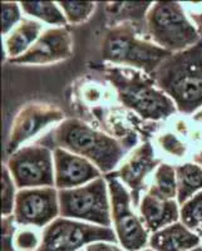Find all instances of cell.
Segmentation results:
<instances>
[{
  "label": "cell",
  "instance_id": "cell-1",
  "mask_svg": "<svg viewBox=\"0 0 202 251\" xmlns=\"http://www.w3.org/2000/svg\"><path fill=\"white\" fill-rule=\"evenodd\" d=\"M150 77L181 113L202 107V40L182 51L171 53Z\"/></svg>",
  "mask_w": 202,
  "mask_h": 251
},
{
  "label": "cell",
  "instance_id": "cell-2",
  "mask_svg": "<svg viewBox=\"0 0 202 251\" xmlns=\"http://www.w3.org/2000/svg\"><path fill=\"white\" fill-rule=\"evenodd\" d=\"M50 145L78 154L97 166L101 172L109 174L121 162L129 146L122 141L93 129L91 126L76 118L63 121L51 131Z\"/></svg>",
  "mask_w": 202,
  "mask_h": 251
},
{
  "label": "cell",
  "instance_id": "cell-3",
  "mask_svg": "<svg viewBox=\"0 0 202 251\" xmlns=\"http://www.w3.org/2000/svg\"><path fill=\"white\" fill-rule=\"evenodd\" d=\"M104 75L121 102L145 120H166L177 111L174 100L157 87L150 75L120 67L105 68Z\"/></svg>",
  "mask_w": 202,
  "mask_h": 251
},
{
  "label": "cell",
  "instance_id": "cell-4",
  "mask_svg": "<svg viewBox=\"0 0 202 251\" xmlns=\"http://www.w3.org/2000/svg\"><path fill=\"white\" fill-rule=\"evenodd\" d=\"M138 28L136 24L122 23L109 29L103 39L102 58L113 64L134 67L151 75L171 53L140 38Z\"/></svg>",
  "mask_w": 202,
  "mask_h": 251
},
{
  "label": "cell",
  "instance_id": "cell-5",
  "mask_svg": "<svg viewBox=\"0 0 202 251\" xmlns=\"http://www.w3.org/2000/svg\"><path fill=\"white\" fill-rule=\"evenodd\" d=\"M145 33L152 43L170 53L182 51L201 42L183 6L177 1H157L146 15Z\"/></svg>",
  "mask_w": 202,
  "mask_h": 251
},
{
  "label": "cell",
  "instance_id": "cell-6",
  "mask_svg": "<svg viewBox=\"0 0 202 251\" xmlns=\"http://www.w3.org/2000/svg\"><path fill=\"white\" fill-rule=\"evenodd\" d=\"M58 196L63 217L88 221L104 227L112 225L108 183L102 177L79 187L59 190Z\"/></svg>",
  "mask_w": 202,
  "mask_h": 251
},
{
  "label": "cell",
  "instance_id": "cell-7",
  "mask_svg": "<svg viewBox=\"0 0 202 251\" xmlns=\"http://www.w3.org/2000/svg\"><path fill=\"white\" fill-rule=\"evenodd\" d=\"M111 227L84 224L59 217L44 228L39 248L35 251H78L83 245L94 243H117Z\"/></svg>",
  "mask_w": 202,
  "mask_h": 251
},
{
  "label": "cell",
  "instance_id": "cell-8",
  "mask_svg": "<svg viewBox=\"0 0 202 251\" xmlns=\"http://www.w3.org/2000/svg\"><path fill=\"white\" fill-rule=\"evenodd\" d=\"M105 181L108 183L117 239L127 251H140L150 241L147 230L132 211L131 194L114 174L107 175Z\"/></svg>",
  "mask_w": 202,
  "mask_h": 251
},
{
  "label": "cell",
  "instance_id": "cell-9",
  "mask_svg": "<svg viewBox=\"0 0 202 251\" xmlns=\"http://www.w3.org/2000/svg\"><path fill=\"white\" fill-rule=\"evenodd\" d=\"M15 186L20 190L30 187H53L55 176L50 149L42 145L18 149L6 162Z\"/></svg>",
  "mask_w": 202,
  "mask_h": 251
},
{
  "label": "cell",
  "instance_id": "cell-10",
  "mask_svg": "<svg viewBox=\"0 0 202 251\" xmlns=\"http://www.w3.org/2000/svg\"><path fill=\"white\" fill-rule=\"evenodd\" d=\"M58 214L59 196L54 187L23 188L17 194L13 215L19 225L42 227L54 221Z\"/></svg>",
  "mask_w": 202,
  "mask_h": 251
},
{
  "label": "cell",
  "instance_id": "cell-11",
  "mask_svg": "<svg viewBox=\"0 0 202 251\" xmlns=\"http://www.w3.org/2000/svg\"><path fill=\"white\" fill-rule=\"evenodd\" d=\"M64 118V113L53 104L33 102L18 112L12 125L6 142V153H14L24 141L35 136L39 131L51 123L59 122Z\"/></svg>",
  "mask_w": 202,
  "mask_h": 251
},
{
  "label": "cell",
  "instance_id": "cell-12",
  "mask_svg": "<svg viewBox=\"0 0 202 251\" xmlns=\"http://www.w3.org/2000/svg\"><path fill=\"white\" fill-rule=\"evenodd\" d=\"M72 35L64 26L48 29L40 34L28 50L15 59H10L14 64H49L71 57Z\"/></svg>",
  "mask_w": 202,
  "mask_h": 251
},
{
  "label": "cell",
  "instance_id": "cell-13",
  "mask_svg": "<svg viewBox=\"0 0 202 251\" xmlns=\"http://www.w3.org/2000/svg\"><path fill=\"white\" fill-rule=\"evenodd\" d=\"M54 160L55 186L59 190H68L87 185L101 177V171L91 161L67 150L55 149Z\"/></svg>",
  "mask_w": 202,
  "mask_h": 251
},
{
  "label": "cell",
  "instance_id": "cell-14",
  "mask_svg": "<svg viewBox=\"0 0 202 251\" xmlns=\"http://www.w3.org/2000/svg\"><path fill=\"white\" fill-rule=\"evenodd\" d=\"M161 161L154 157V151L151 143H143L134 150L129 158L121 166V169L114 172L118 178L129 188L132 201L134 206L140 205L141 191L145 188V180L151 174Z\"/></svg>",
  "mask_w": 202,
  "mask_h": 251
},
{
  "label": "cell",
  "instance_id": "cell-15",
  "mask_svg": "<svg viewBox=\"0 0 202 251\" xmlns=\"http://www.w3.org/2000/svg\"><path fill=\"white\" fill-rule=\"evenodd\" d=\"M200 245V237L182 223H175L153 232L150 246L154 251H188Z\"/></svg>",
  "mask_w": 202,
  "mask_h": 251
},
{
  "label": "cell",
  "instance_id": "cell-16",
  "mask_svg": "<svg viewBox=\"0 0 202 251\" xmlns=\"http://www.w3.org/2000/svg\"><path fill=\"white\" fill-rule=\"evenodd\" d=\"M140 212L145 225L152 232H156L166 226L177 223L179 217L176 201L161 200L150 194L143 196L140 203Z\"/></svg>",
  "mask_w": 202,
  "mask_h": 251
},
{
  "label": "cell",
  "instance_id": "cell-17",
  "mask_svg": "<svg viewBox=\"0 0 202 251\" xmlns=\"http://www.w3.org/2000/svg\"><path fill=\"white\" fill-rule=\"evenodd\" d=\"M42 24L31 19H22L5 39V50L10 59L20 57L38 40Z\"/></svg>",
  "mask_w": 202,
  "mask_h": 251
},
{
  "label": "cell",
  "instance_id": "cell-18",
  "mask_svg": "<svg viewBox=\"0 0 202 251\" xmlns=\"http://www.w3.org/2000/svg\"><path fill=\"white\" fill-rule=\"evenodd\" d=\"M177 201L185 203L202 190V167L197 163H183L176 167Z\"/></svg>",
  "mask_w": 202,
  "mask_h": 251
},
{
  "label": "cell",
  "instance_id": "cell-19",
  "mask_svg": "<svg viewBox=\"0 0 202 251\" xmlns=\"http://www.w3.org/2000/svg\"><path fill=\"white\" fill-rule=\"evenodd\" d=\"M148 194L161 200H174V197L177 196V177L174 166L161 163L157 167Z\"/></svg>",
  "mask_w": 202,
  "mask_h": 251
},
{
  "label": "cell",
  "instance_id": "cell-20",
  "mask_svg": "<svg viewBox=\"0 0 202 251\" xmlns=\"http://www.w3.org/2000/svg\"><path fill=\"white\" fill-rule=\"evenodd\" d=\"M152 6L151 3H113L108 6L109 17L113 23H132L137 26L146 23V15Z\"/></svg>",
  "mask_w": 202,
  "mask_h": 251
},
{
  "label": "cell",
  "instance_id": "cell-21",
  "mask_svg": "<svg viewBox=\"0 0 202 251\" xmlns=\"http://www.w3.org/2000/svg\"><path fill=\"white\" fill-rule=\"evenodd\" d=\"M20 5L26 14L38 18L48 24L64 25L67 23L66 15L60 10L57 3H53V1H24Z\"/></svg>",
  "mask_w": 202,
  "mask_h": 251
},
{
  "label": "cell",
  "instance_id": "cell-22",
  "mask_svg": "<svg viewBox=\"0 0 202 251\" xmlns=\"http://www.w3.org/2000/svg\"><path fill=\"white\" fill-rule=\"evenodd\" d=\"M179 219L192 231L202 225V190L181 205Z\"/></svg>",
  "mask_w": 202,
  "mask_h": 251
},
{
  "label": "cell",
  "instance_id": "cell-23",
  "mask_svg": "<svg viewBox=\"0 0 202 251\" xmlns=\"http://www.w3.org/2000/svg\"><path fill=\"white\" fill-rule=\"evenodd\" d=\"M58 4L66 15L67 22L72 24L80 23L88 19L96 8V4L92 1H59Z\"/></svg>",
  "mask_w": 202,
  "mask_h": 251
},
{
  "label": "cell",
  "instance_id": "cell-24",
  "mask_svg": "<svg viewBox=\"0 0 202 251\" xmlns=\"http://www.w3.org/2000/svg\"><path fill=\"white\" fill-rule=\"evenodd\" d=\"M15 182L9 172L6 165L3 167L1 174V214L3 216L12 215L15 206Z\"/></svg>",
  "mask_w": 202,
  "mask_h": 251
},
{
  "label": "cell",
  "instance_id": "cell-25",
  "mask_svg": "<svg viewBox=\"0 0 202 251\" xmlns=\"http://www.w3.org/2000/svg\"><path fill=\"white\" fill-rule=\"evenodd\" d=\"M20 8L18 3L4 1L1 3V33L8 34L20 23Z\"/></svg>",
  "mask_w": 202,
  "mask_h": 251
},
{
  "label": "cell",
  "instance_id": "cell-26",
  "mask_svg": "<svg viewBox=\"0 0 202 251\" xmlns=\"http://www.w3.org/2000/svg\"><path fill=\"white\" fill-rule=\"evenodd\" d=\"M14 215L1 217V250L3 251H17L14 245Z\"/></svg>",
  "mask_w": 202,
  "mask_h": 251
},
{
  "label": "cell",
  "instance_id": "cell-27",
  "mask_svg": "<svg viewBox=\"0 0 202 251\" xmlns=\"http://www.w3.org/2000/svg\"><path fill=\"white\" fill-rule=\"evenodd\" d=\"M159 146L165 150L167 153L176 157H183L186 154V145L179 140L174 133H165L158 138Z\"/></svg>",
  "mask_w": 202,
  "mask_h": 251
},
{
  "label": "cell",
  "instance_id": "cell-28",
  "mask_svg": "<svg viewBox=\"0 0 202 251\" xmlns=\"http://www.w3.org/2000/svg\"><path fill=\"white\" fill-rule=\"evenodd\" d=\"M15 249L19 251H35L40 245L39 237L31 230H22L15 235Z\"/></svg>",
  "mask_w": 202,
  "mask_h": 251
},
{
  "label": "cell",
  "instance_id": "cell-29",
  "mask_svg": "<svg viewBox=\"0 0 202 251\" xmlns=\"http://www.w3.org/2000/svg\"><path fill=\"white\" fill-rule=\"evenodd\" d=\"M86 251H123L112 243H94L87 246Z\"/></svg>",
  "mask_w": 202,
  "mask_h": 251
},
{
  "label": "cell",
  "instance_id": "cell-30",
  "mask_svg": "<svg viewBox=\"0 0 202 251\" xmlns=\"http://www.w3.org/2000/svg\"><path fill=\"white\" fill-rule=\"evenodd\" d=\"M190 19H191V23L194 24V26L196 28L197 33H199L200 38H201L202 40V12L200 13L190 12Z\"/></svg>",
  "mask_w": 202,
  "mask_h": 251
},
{
  "label": "cell",
  "instance_id": "cell-31",
  "mask_svg": "<svg viewBox=\"0 0 202 251\" xmlns=\"http://www.w3.org/2000/svg\"><path fill=\"white\" fill-rule=\"evenodd\" d=\"M195 162L202 167V152H200L199 154H196V156H195Z\"/></svg>",
  "mask_w": 202,
  "mask_h": 251
},
{
  "label": "cell",
  "instance_id": "cell-32",
  "mask_svg": "<svg viewBox=\"0 0 202 251\" xmlns=\"http://www.w3.org/2000/svg\"><path fill=\"white\" fill-rule=\"evenodd\" d=\"M194 118H195V120H196V121H200V122H202V109H201V111L197 112L196 116H195Z\"/></svg>",
  "mask_w": 202,
  "mask_h": 251
},
{
  "label": "cell",
  "instance_id": "cell-33",
  "mask_svg": "<svg viewBox=\"0 0 202 251\" xmlns=\"http://www.w3.org/2000/svg\"><path fill=\"white\" fill-rule=\"evenodd\" d=\"M188 251H202V248H201V246H197V248L191 249V250H188Z\"/></svg>",
  "mask_w": 202,
  "mask_h": 251
},
{
  "label": "cell",
  "instance_id": "cell-34",
  "mask_svg": "<svg viewBox=\"0 0 202 251\" xmlns=\"http://www.w3.org/2000/svg\"><path fill=\"white\" fill-rule=\"evenodd\" d=\"M142 251H154L153 249H146V250H142Z\"/></svg>",
  "mask_w": 202,
  "mask_h": 251
},
{
  "label": "cell",
  "instance_id": "cell-35",
  "mask_svg": "<svg viewBox=\"0 0 202 251\" xmlns=\"http://www.w3.org/2000/svg\"><path fill=\"white\" fill-rule=\"evenodd\" d=\"M79 251H83V250H79Z\"/></svg>",
  "mask_w": 202,
  "mask_h": 251
}]
</instances>
